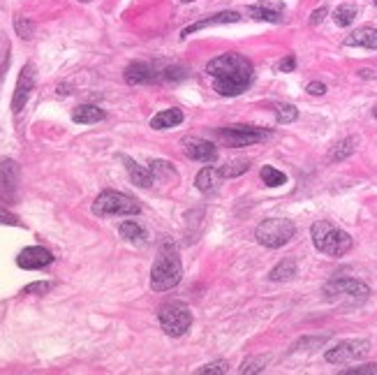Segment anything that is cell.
<instances>
[{
  "label": "cell",
  "instance_id": "13",
  "mask_svg": "<svg viewBox=\"0 0 377 375\" xmlns=\"http://www.w3.org/2000/svg\"><path fill=\"white\" fill-rule=\"evenodd\" d=\"M183 151L190 160H197V163H216L218 160V148L216 144L206 139H194V137H187L183 141Z\"/></svg>",
  "mask_w": 377,
  "mask_h": 375
},
{
  "label": "cell",
  "instance_id": "21",
  "mask_svg": "<svg viewBox=\"0 0 377 375\" xmlns=\"http://www.w3.org/2000/svg\"><path fill=\"white\" fill-rule=\"evenodd\" d=\"M105 119V112L95 105H81L72 112V121L81 123V125H90V123H100Z\"/></svg>",
  "mask_w": 377,
  "mask_h": 375
},
{
  "label": "cell",
  "instance_id": "44",
  "mask_svg": "<svg viewBox=\"0 0 377 375\" xmlns=\"http://www.w3.org/2000/svg\"><path fill=\"white\" fill-rule=\"evenodd\" d=\"M375 5H377V0H375Z\"/></svg>",
  "mask_w": 377,
  "mask_h": 375
},
{
  "label": "cell",
  "instance_id": "32",
  "mask_svg": "<svg viewBox=\"0 0 377 375\" xmlns=\"http://www.w3.org/2000/svg\"><path fill=\"white\" fill-rule=\"evenodd\" d=\"M227 371H230V366H227V361H213V364H206V366H201L199 368V375H225Z\"/></svg>",
  "mask_w": 377,
  "mask_h": 375
},
{
  "label": "cell",
  "instance_id": "2",
  "mask_svg": "<svg viewBox=\"0 0 377 375\" xmlns=\"http://www.w3.org/2000/svg\"><path fill=\"white\" fill-rule=\"evenodd\" d=\"M183 278V267H181L179 253L174 248L172 241H165V245L160 248L158 257L153 262L151 269V287L153 292H167V290L176 287Z\"/></svg>",
  "mask_w": 377,
  "mask_h": 375
},
{
  "label": "cell",
  "instance_id": "3",
  "mask_svg": "<svg viewBox=\"0 0 377 375\" xmlns=\"http://www.w3.org/2000/svg\"><path fill=\"white\" fill-rule=\"evenodd\" d=\"M310 236H313L315 248L324 255L343 257L352 250V236L327 221H317L313 227H310Z\"/></svg>",
  "mask_w": 377,
  "mask_h": 375
},
{
  "label": "cell",
  "instance_id": "5",
  "mask_svg": "<svg viewBox=\"0 0 377 375\" xmlns=\"http://www.w3.org/2000/svg\"><path fill=\"white\" fill-rule=\"evenodd\" d=\"M141 211L139 202L134 197L125 195V192L119 190H105L100 197L93 202V213L100 218H109V216H136Z\"/></svg>",
  "mask_w": 377,
  "mask_h": 375
},
{
  "label": "cell",
  "instance_id": "4",
  "mask_svg": "<svg viewBox=\"0 0 377 375\" xmlns=\"http://www.w3.org/2000/svg\"><path fill=\"white\" fill-rule=\"evenodd\" d=\"M296 234V225L287 221V218H269L262 221L255 230L257 243H262L264 248H283L287 245Z\"/></svg>",
  "mask_w": 377,
  "mask_h": 375
},
{
  "label": "cell",
  "instance_id": "12",
  "mask_svg": "<svg viewBox=\"0 0 377 375\" xmlns=\"http://www.w3.org/2000/svg\"><path fill=\"white\" fill-rule=\"evenodd\" d=\"M51 262H54V255H51L47 248H42V245H30V248L21 250L17 257V264L26 271L44 269V267H49Z\"/></svg>",
  "mask_w": 377,
  "mask_h": 375
},
{
  "label": "cell",
  "instance_id": "7",
  "mask_svg": "<svg viewBox=\"0 0 377 375\" xmlns=\"http://www.w3.org/2000/svg\"><path fill=\"white\" fill-rule=\"evenodd\" d=\"M322 292L327 299H354V301H363L368 299L370 287L366 283L354 281V278H334L327 285L322 287Z\"/></svg>",
  "mask_w": 377,
  "mask_h": 375
},
{
  "label": "cell",
  "instance_id": "1",
  "mask_svg": "<svg viewBox=\"0 0 377 375\" xmlns=\"http://www.w3.org/2000/svg\"><path fill=\"white\" fill-rule=\"evenodd\" d=\"M206 72L213 77V88L223 98L241 95L252 83V63L241 54H234V51L209 61Z\"/></svg>",
  "mask_w": 377,
  "mask_h": 375
},
{
  "label": "cell",
  "instance_id": "10",
  "mask_svg": "<svg viewBox=\"0 0 377 375\" xmlns=\"http://www.w3.org/2000/svg\"><path fill=\"white\" fill-rule=\"evenodd\" d=\"M19 165L14 160H3L0 163V199L5 204H14L17 202V192H19Z\"/></svg>",
  "mask_w": 377,
  "mask_h": 375
},
{
  "label": "cell",
  "instance_id": "9",
  "mask_svg": "<svg viewBox=\"0 0 377 375\" xmlns=\"http://www.w3.org/2000/svg\"><path fill=\"white\" fill-rule=\"evenodd\" d=\"M370 352V341L354 338V341H343L327 350V361L329 364H349V361L363 359Z\"/></svg>",
  "mask_w": 377,
  "mask_h": 375
},
{
  "label": "cell",
  "instance_id": "37",
  "mask_svg": "<svg viewBox=\"0 0 377 375\" xmlns=\"http://www.w3.org/2000/svg\"><path fill=\"white\" fill-rule=\"evenodd\" d=\"M296 68V58L294 56H285L281 63H278V72H292Z\"/></svg>",
  "mask_w": 377,
  "mask_h": 375
},
{
  "label": "cell",
  "instance_id": "39",
  "mask_svg": "<svg viewBox=\"0 0 377 375\" xmlns=\"http://www.w3.org/2000/svg\"><path fill=\"white\" fill-rule=\"evenodd\" d=\"M305 90H308L310 95H324L327 93V86H324L322 81H313V83H308V88Z\"/></svg>",
  "mask_w": 377,
  "mask_h": 375
},
{
  "label": "cell",
  "instance_id": "34",
  "mask_svg": "<svg viewBox=\"0 0 377 375\" xmlns=\"http://www.w3.org/2000/svg\"><path fill=\"white\" fill-rule=\"evenodd\" d=\"M375 373H377V364H363L356 368H347V371H343L340 375H375Z\"/></svg>",
  "mask_w": 377,
  "mask_h": 375
},
{
  "label": "cell",
  "instance_id": "28",
  "mask_svg": "<svg viewBox=\"0 0 377 375\" xmlns=\"http://www.w3.org/2000/svg\"><path fill=\"white\" fill-rule=\"evenodd\" d=\"M14 28H17V35L21 37V40H30V37L35 35V23H32L30 19H26V17L14 19Z\"/></svg>",
  "mask_w": 377,
  "mask_h": 375
},
{
  "label": "cell",
  "instance_id": "15",
  "mask_svg": "<svg viewBox=\"0 0 377 375\" xmlns=\"http://www.w3.org/2000/svg\"><path fill=\"white\" fill-rule=\"evenodd\" d=\"M238 12H220V14H211L209 19H201V21H194L192 26L181 30V40H185L187 35L197 33V30H204V28H211V26H223V23H236L238 21Z\"/></svg>",
  "mask_w": 377,
  "mask_h": 375
},
{
  "label": "cell",
  "instance_id": "38",
  "mask_svg": "<svg viewBox=\"0 0 377 375\" xmlns=\"http://www.w3.org/2000/svg\"><path fill=\"white\" fill-rule=\"evenodd\" d=\"M327 14H329V10H327V8H320V10H315L313 14H310V23H313V26L322 23L324 19H327Z\"/></svg>",
  "mask_w": 377,
  "mask_h": 375
},
{
  "label": "cell",
  "instance_id": "42",
  "mask_svg": "<svg viewBox=\"0 0 377 375\" xmlns=\"http://www.w3.org/2000/svg\"><path fill=\"white\" fill-rule=\"evenodd\" d=\"M183 3H192V0H183Z\"/></svg>",
  "mask_w": 377,
  "mask_h": 375
},
{
  "label": "cell",
  "instance_id": "31",
  "mask_svg": "<svg viewBox=\"0 0 377 375\" xmlns=\"http://www.w3.org/2000/svg\"><path fill=\"white\" fill-rule=\"evenodd\" d=\"M151 172H153L155 179H158V176L162 179L165 174H167V176H176V170H174V167L169 165V163H165V160H153V163H151Z\"/></svg>",
  "mask_w": 377,
  "mask_h": 375
},
{
  "label": "cell",
  "instance_id": "40",
  "mask_svg": "<svg viewBox=\"0 0 377 375\" xmlns=\"http://www.w3.org/2000/svg\"><path fill=\"white\" fill-rule=\"evenodd\" d=\"M359 77H363V79H368V77H370V79H373V77H377V72H375V70H361Z\"/></svg>",
  "mask_w": 377,
  "mask_h": 375
},
{
  "label": "cell",
  "instance_id": "33",
  "mask_svg": "<svg viewBox=\"0 0 377 375\" xmlns=\"http://www.w3.org/2000/svg\"><path fill=\"white\" fill-rule=\"evenodd\" d=\"M51 290V283L40 281V283H30V285L23 287V294H47Z\"/></svg>",
  "mask_w": 377,
  "mask_h": 375
},
{
  "label": "cell",
  "instance_id": "22",
  "mask_svg": "<svg viewBox=\"0 0 377 375\" xmlns=\"http://www.w3.org/2000/svg\"><path fill=\"white\" fill-rule=\"evenodd\" d=\"M119 234L130 243H146V230L141 225H136L134 221H125L121 223Z\"/></svg>",
  "mask_w": 377,
  "mask_h": 375
},
{
  "label": "cell",
  "instance_id": "17",
  "mask_svg": "<svg viewBox=\"0 0 377 375\" xmlns=\"http://www.w3.org/2000/svg\"><path fill=\"white\" fill-rule=\"evenodd\" d=\"M345 47L377 49V28H370V26H363V28H356L352 35L345 37Z\"/></svg>",
  "mask_w": 377,
  "mask_h": 375
},
{
  "label": "cell",
  "instance_id": "18",
  "mask_svg": "<svg viewBox=\"0 0 377 375\" xmlns=\"http://www.w3.org/2000/svg\"><path fill=\"white\" fill-rule=\"evenodd\" d=\"M155 79V70L146 63H132L125 68V81L130 86H139V83H151Z\"/></svg>",
  "mask_w": 377,
  "mask_h": 375
},
{
  "label": "cell",
  "instance_id": "36",
  "mask_svg": "<svg viewBox=\"0 0 377 375\" xmlns=\"http://www.w3.org/2000/svg\"><path fill=\"white\" fill-rule=\"evenodd\" d=\"M185 77H187L185 68H167V70H165V79H169V81L185 79Z\"/></svg>",
  "mask_w": 377,
  "mask_h": 375
},
{
  "label": "cell",
  "instance_id": "14",
  "mask_svg": "<svg viewBox=\"0 0 377 375\" xmlns=\"http://www.w3.org/2000/svg\"><path fill=\"white\" fill-rule=\"evenodd\" d=\"M283 12H285L283 0H259L257 5H252L248 10V14L252 19H259V21L278 23V21H283Z\"/></svg>",
  "mask_w": 377,
  "mask_h": 375
},
{
  "label": "cell",
  "instance_id": "25",
  "mask_svg": "<svg viewBox=\"0 0 377 375\" xmlns=\"http://www.w3.org/2000/svg\"><path fill=\"white\" fill-rule=\"evenodd\" d=\"M266 364H269V354H257V357H250L245 359L241 368H238V373L241 375H250V373H262Z\"/></svg>",
  "mask_w": 377,
  "mask_h": 375
},
{
  "label": "cell",
  "instance_id": "23",
  "mask_svg": "<svg viewBox=\"0 0 377 375\" xmlns=\"http://www.w3.org/2000/svg\"><path fill=\"white\" fill-rule=\"evenodd\" d=\"M359 14V10H356V5L352 3H345V5H338L336 12H334V21L336 26H340V28H345V26H352V21Z\"/></svg>",
  "mask_w": 377,
  "mask_h": 375
},
{
  "label": "cell",
  "instance_id": "35",
  "mask_svg": "<svg viewBox=\"0 0 377 375\" xmlns=\"http://www.w3.org/2000/svg\"><path fill=\"white\" fill-rule=\"evenodd\" d=\"M0 225H14V227H19L21 221H19L14 213H10L8 209H3V206H0Z\"/></svg>",
  "mask_w": 377,
  "mask_h": 375
},
{
  "label": "cell",
  "instance_id": "41",
  "mask_svg": "<svg viewBox=\"0 0 377 375\" xmlns=\"http://www.w3.org/2000/svg\"><path fill=\"white\" fill-rule=\"evenodd\" d=\"M373 116H375V119H377V105H375V109H373Z\"/></svg>",
  "mask_w": 377,
  "mask_h": 375
},
{
  "label": "cell",
  "instance_id": "6",
  "mask_svg": "<svg viewBox=\"0 0 377 375\" xmlns=\"http://www.w3.org/2000/svg\"><path fill=\"white\" fill-rule=\"evenodd\" d=\"M158 320H160L162 332L167 336L179 338V336H183L187 329H190L192 313H190V308L183 306V303L172 301V303H165V306L158 310Z\"/></svg>",
  "mask_w": 377,
  "mask_h": 375
},
{
  "label": "cell",
  "instance_id": "24",
  "mask_svg": "<svg viewBox=\"0 0 377 375\" xmlns=\"http://www.w3.org/2000/svg\"><path fill=\"white\" fill-rule=\"evenodd\" d=\"M294 276H296V262L294 260H283L278 267H273L271 274H269L271 281H276V283L289 281V278H294Z\"/></svg>",
  "mask_w": 377,
  "mask_h": 375
},
{
  "label": "cell",
  "instance_id": "26",
  "mask_svg": "<svg viewBox=\"0 0 377 375\" xmlns=\"http://www.w3.org/2000/svg\"><path fill=\"white\" fill-rule=\"evenodd\" d=\"M352 151H354V139H343L329 151V160L331 163H340V160H345L347 155H352Z\"/></svg>",
  "mask_w": 377,
  "mask_h": 375
},
{
  "label": "cell",
  "instance_id": "43",
  "mask_svg": "<svg viewBox=\"0 0 377 375\" xmlns=\"http://www.w3.org/2000/svg\"><path fill=\"white\" fill-rule=\"evenodd\" d=\"M81 3H88V0H81Z\"/></svg>",
  "mask_w": 377,
  "mask_h": 375
},
{
  "label": "cell",
  "instance_id": "29",
  "mask_svg": "<svg viewBox=\"0 0 377 375\" xmlns=\"http://www.w3.org/2000/svg\"><path fill=\"white\" fill-rule=\"evenodd\" d=\"M250 170V165L245 163V160H236V163H230L225 167H220V174H223V179H232V176H241Z\"/></svg>",
  "mask_w": 377,
  "mask_h": 375
},
{
  "label": "cell",
  "instance_id": "20",
  "mask_svg": "<svg viewBox=\"0 0 377 375\" xmlns=\"http://www.w3.org/2000/svg\"><path fill=\"white\" fill-rule=\"evenodd\" d=\"M183 121V112L181 109H165V112L155 114L151 119V128L155 130H169V128H176Z\"/></svg>",
  "mask_w": 377,
  "mask_h": 375
},
{
  "label": "cell",
  "instance_id": "30",
  "mask_svg": "<svg viewBox=\"0 0 377 375\" xmlns=\"http://www.w3.org/2000/svg\"><path fill=\"white\" fill-rule=\"evenodd\" d=\"M276 119L278 123H292L298 119V112L292 105H276Z\"/></svg>",
  "mask_w": 377,
  "mask_h": 375
},
{
  "label": "cell",
  "instance_id": "16",
  "mask_svg": "<svg viewBox=\"0 0 377 375\" xmlns=\"http://www.w3.org/2000/svg\"><path fill=\"white\" fill-rule=\"evenodd\" d=\"M121 160H123V165H125V170L130 174V179H132V183L134 185H139V188H151L153 185V172H151V167H141L139 163H134L132 158H128V155H121Z\"/></svg>",
  "mask_w": 377,
  "mask_h": 375
},
{
  "label": "cell",
  "instance_id": "27",
  "mask_svg": "<svg viewBox=\"0 0 377 375\" xmlns=\"http://www.w3.org/2000/svg\"><path fill=\"white\" fill-rule=\"evenodd\" d=\"M259 176H262L264 183H266V185H271V188H278V185L287 183V176H285V174H283L281 170H276V167H262Z\"/></svg>",
  "mask_w": 377,
  "mask_h": 375
},
{
  "label": "cell",
  "instance_id": "8",
  "mask_svg": "<svg viewBox=\"0 0 377 375\" xmlns=\"http://www.w3.org/2000/svg\"><path fill=\"white\" fill-rule=\"evenodd\" d=\"M218 137L225 141L227 146H252L259 141H266L271 137L269 130L262 128H252V125H230L218 130Z\"/></svg>",
  "mask_w": 377,
  "mask_h": 375
},
{
  "label": "cell",
  "instance_id": "11",
  "mask_svg": "<svg viewBox=\"0 0 377 375\" xmlns=\"http://www.w3.org/2000/svg\"><path fill=\"white\" fill-rule=\"evenodd\" d=\"M32 88H35V65H23L21 74H19L17 79V88H14V95H12V112L19 114L21 109L26 107V102H28Z\"/></svg>",
  "mask_w": 377,
  "mask_h": 375
},
{
  "label": "cell",
  "instance_id": "19",
  "mask_svg": "<svg viewBox=\"0 0 377 375\" xmlns=\"http://www.w3.org/2000/svg\"><path fill=\"white\" fill-rule=\"evenodd\" d=\"M220 179H223L220 170H216V167H204V170L197 174V179H194V185H197L201 192H206V195H209V192L218 190Z\"/></svg>",
  "mask_w": 377,
  "mask_h": 375
}]
</instances>
